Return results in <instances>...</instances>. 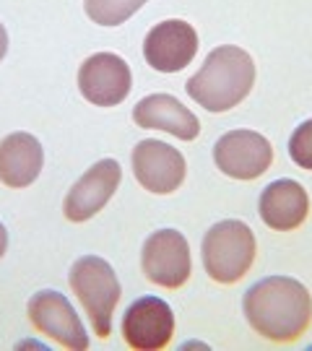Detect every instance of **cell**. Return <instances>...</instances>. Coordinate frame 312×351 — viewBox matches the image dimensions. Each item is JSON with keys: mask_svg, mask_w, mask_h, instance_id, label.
<instances>
[{"mask_svg": "<svg viewBox=\"0 0 312 351\" xmlns=\"http://www.w3.org/2000/svg\"><path fill=\"white\" fill-rule=\"evenodd\" d=\"M255 86V60L237 45H221L208 52L198 73L187 78V97L208 112H229L248 99Z\"/></svg>", "mask_w": 312, "mask_h": 351, "instance_id": "obj_2", "label": "cell"}, {"mask_svg": "<svg viewBox=\"0 0 312 351\" xmlns=\"http://www.w3.org/2000/svg\"><path fill=\"white\" fill-rule=\"evenodd\" d=\"M120 182H123V167L115 159H101L94 167H88L62 201L65 219L73 224H84L88 219H94L117 193Z\"/></svg>", "mask_w": 312, "mask_h": 351, "instance_id": "obj_12", "label": "cell"}, {"mask_svg": "<svg viewBox=\"0 0 312 351\" xmlns=\"http://www.w3.org/2000/svg\"><path fill=\"white\" fill-rule=\"evenodd\" d=\"M213 164L219 172L239 182H252L274 164V146L258 130H229L213 143Z\"/></svg>", "mask_w": 312, "mask_h": 351, "instance_id": "obj_6", "label": "cell"}, {"mask_svg": "<svg viewBox=\"0 0 312 351\" xmlns=\"http://www.w3.org/2000/svg\"><path fill=\"white\" fill-rule=\"evenodd\" d=\"M26 313H29L34 330L52 339L58 346L71 351L88 349L86 326L65 294L55 291V289H42L29 300Z\"/></svg>", "mask_w": 312, "mask_h": 351, "instance_id": "obj_7", "label": "cell"}, {"mask_svg": "<svg viewBox=\"0 0 312 351\" xmlns=\"http://www.w3.org/2000/svg\"><path fill=\"white\" fill-rule=\"evenodd\" d=\"M198 32L182 19H167L151 26L143 39V58L159 73L185 71L198 55Z\"/></svg>", "mask_w": 312, "mask_h": 351, "instance_id": "obj_11", "label": "cell"}, {"mask_svg": "<svg viewBox=\"0 0 312 351\" xmlns=\"http://www.w3.org/2000/svg\"><path fill=\"white\" fill-rule=\"evenodd\" d=\"M263 224L274 232H294L310 216V195L297 180L281 177L268 182L258 201Z\"/></svg>", "mask_w": 312, "mask_h": 351, "instance_id": "obj_13", "label": "cell"}, {"mask_svg": "<svg viewBox=\"0 0 312 351\" xmlns=\"http://www.w3.org/2000/svg\"><path fill=\"white\" fill-rule=\"evenodd\" d=\"M45 167V149L32 133H11L0 141V182L5 188H29Z\"/></svg>", "mask_w": 312, "mask_h": 351, "instance_id": "obj_15", "label": "cell"}, {"mask_svg": "<svg viewBox=\"0 0 312 351\" xmlns=\"http://www.w3.org/2000/svg\"><path fill=\"white\" fill-rule=\"evenodd\" d=\"M141 271L151 284L162 289H180L193 274V255L182 232L156 229L141 247Z\"/></svg>", "mask_w": 312, "mask_h": 351, "instance_id": "obj_5", "label": "cell"}, {"mask_svg": "<svg viewBox=\"0 0 312 351\" xmlns=\"http://www.w3.org/2000/svg\"><path fill=\"white\" fill-rule=\"evenodd\" d=\"M5 52H8V32H5V26L0 24V63H3Z\"/></svg>", "mask_w": 312, "mask_h": 351, "instance_id": "obj_18", "label": "cell"}, {"mask_svg": "<svg viewBox=\"0 0 312 351\" xmlns=\"http://www.w3.org/2000/svg\"><path fill=\"white\" fill-rule=\"evenodd\" d=\"M5 250H8V232H5V226L0 221V258L5 255Z\"/></svg>", "mask_w": 312, "mask_h": 351, "instance_id": "obj_19", "label": "cell"}, {"mask_svg": "<svg viewBox=\"0 0 312 351\" xmlns=\"http://www.w3.org/2000/svg\"><path fill=\"white\" fill-rule=\"evenodd\" d=\"M242 313L250 328L274 343H291L310 328L312 297L291 276H265L242 297Z\"/></svg>", "mask_w": 312, "mask_h": 351, "instance_id": "obj_1", "label": "cell"}, {"mask_svg": "<svg viewBox=\"0 0 312 351\" xmlns=\"http://www.w3.org/2000/svg\"><path fill=\"white\" fill-rule=\"evenodd\" d=\"M133 88L130 65L115 52H94L78 68V91L94 107H117Z\"/></svg>", "mask_w": 312, "mask_h": 351, "instance_id": "obj_9", "label": "cell"}, {"mask_svg": "<svg viewBox=\"0 0 312 351\" xmlns=\"http://www.w3.org/2000/svg\"><path fill=\"white\" fill-rule=\"evenodd\" d=\"M68 284L78 297L97 339H110L115 320V307L123 297L115 268L99 255H84L71 265Z\"/></svg>", "mask_w": 312, "mask_h": 351, "instance_id": "obj_4", "label": "cell"}, {"mask_svg": "<svg viewBox=\"0 0 312 351\" xmlns=\"http://www.w3.org/2000/svg\"><path fill=\"white\" fill-rule=\"evenodd\" d=\"M289 156L300 169L312 172V117L294 128L289 138Z\"/></svg>", "mask_w": 312, "mask_h": 351, "instance_id": "obj_17", "label": "cell"}, {"mask_svg": "<svg viewBox=\"0 0 312 351\" xmlns=\"http://www.w3.org/2000/svg\"><path fill=\"white\" fill-rule=\"evenodd\" d=\"M120 333L130 349H167L175 336V313L162 297H138L123 313Z\"/></svg>", "mask_w": 312, "mask_h": 351, "instance_id": "obj_10", "label": "cell"}, {"mask_svg": "<svg viewBox=\"0 0 312 351\" xmlns=\"http://www.w3.org/2000/svg\"><path fill=\"white\" fill-rule=\"evenodd\" d=\"M133 123L146 130H162L180 141H195L200 120L172 94H149L133 107Z\"/></svg>", "mask_w": 312, "mask_h": 351, "instance_id": "obj_14", "label": "cell"}, {"mask_svg": "<svg viewBox=\"0 0 312 351\" xmlns=\"http://www.w3.org/2000/svg\"><path fill=\"white\" fill-rule=\"evenodd\" d=\"M149 0H84L86 16L99 26H120L136 16Z\"/></svg>", "mask_w": 312, "mask_h": 351, "instance_id": "obj_16", "label": "cell"}, {"mask_svg": "<svg viewBox=\"0 0 312 351\" xmlns=\"http://www.w3.org/2000/svg\"><path fill=\"white\" fill-rule=\"evenodd\" d=\"M130 164H133L136 182L154 195L175 193L185 182L187 175V162L182 151L156 138L138 141L130 154Z\"/></svg>", "mask_w": 312, "mask_h": 351, "instance_id": "obj_8", "label": "cell"}, {"mask_svg": "<svg viewBox=\"0 0 312 351\" xmlns=\"http://www.w3.org/2000/svg\"><path fill=\"white\" fill-rule=\"evenodd\" d=\"M258 255L255 234L245 221L224 219L213 224L200 245V261L211 281L232 287L250 274Z\"/></svg>", "mask_w": 312, "mask_h": 351, "instance_id": "obj_3", "label": "cell"}]
</instances>
